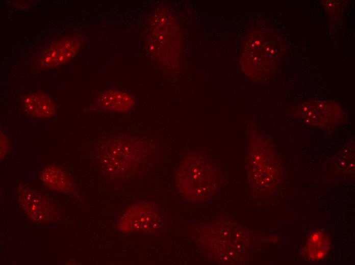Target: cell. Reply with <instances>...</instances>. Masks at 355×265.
I'll return each mask as SVG.
<instances>
[{"mask_svg":"<svg viewBox=\"0 0 355 265\" xmlns=\"http://www.w3.org/2000/svg\"><path fill=\"white\" fill-rule=\"evenodd\" d=\"M202 155L191 154L182 162L176 175L181 193L192 201L208 198L213 192L215 175L213 166Z\"/></svg>","mask_w":355,"mask_h":265,"instance_id":"1","label":"cell"},{"mask_svg":"<svg viewBox=\"0 0 355 265\" xmlns=\"http://www.w3.org/2000/svg\"><path fill=\"white\" fill-rule=\"evenodd\" d=\"M159 220L153 204L141 202L126 209L118 220L117 227L124 232H149L158 227Z\"/></svg>","mask_w":355,"mask_h":265,"instance_id":"2","label":"cell"},{"mask_svg":"<svg viewBox=\"0 0 355 265\" xmlns=\"http://www.w3.org/2000/svg\"><path fill=\"white\" fill-rule=\"evenodd\" d=\"M79 36L67 35L52 43L38 59L43 69L56 67L72 58L81 45Z\"/></svg>","mask_w":355,"mask_h":265,"instance_id":"3","label":"cell"},{"mask_svg":"<svg viewBox=\"0 0 355 265\" xmlns=\"http://www.w3.org/2000/svg\"><path fill=\"white\" fill-rule=\"evenodd\" d=\"M24 111L29 115L38 118H48L56 113V107L46 94L36 92L27 95L23 101Z\"/></svg>","mask_w":355,"mask_h":265,"instance_id":"4","label":"cell"},{"mask_svg":"<svg viewBox=\"0 0 355 265\" xmlns=\"http://www.w3.org/2000/svg\"><path fill=\"white\" fill-rule=\"evenodd\" d=\"M96 102L104 110L123 112L130 110L134 106L135 99L124 92L110 90L100 94Z\"/></svg>","mask_w":355,"mask_h":265,"instance_id":"5","label":"cell"},{"mask_svg":"<svg viewBox=\"0 0 355 265\" xmlns=\"http://www.w3.org/2000/svg\"><path fill=\"white\" fill-rule=\"evenodd\" d=\"M41 178L46 186L54 190L65 192L71 188V180L68 174L57 166L45 168L41 173Z\"/></svg>","mask_w":355,"mask_h":265,"instance_id":"6","label":"cell"},{"mask_svg":"<svg viewBox=\"0 0 355 265\" xmlns=\"http://www.w3.org/2000/svg\"><path fill=\"white\" fill-rule=\"evenodd\" d=\"M329 247L328 237L320 231L310 235L306 246V251L309 258L317 260L323 258L327 254Z\"/></svg>","mask_w":355,"mask_h":265,"instance_id":"7","label":"cell"},{"mask_svg":"<svg viewBox=\"0 0 355 265\" xmlns=\"http://www.w3.org/2000/svg\"><path fill=\"white\" fill-rule=\"evenodd\" d=\"M8 140L3 133H1V157L4 156L8 149Z\"/></svg>","mask_w":355,"mask_h":265,"instance_id":"8","label":"cell"}]
</instances>
